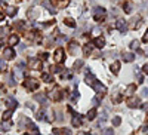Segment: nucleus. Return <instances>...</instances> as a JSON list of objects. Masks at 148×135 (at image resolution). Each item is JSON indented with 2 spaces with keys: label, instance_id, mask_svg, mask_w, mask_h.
Returning a JSON list of instances; mask_svg holds the SVG:
<instances>
[{
  "label": "nucleus",
  "instance_id": "1",
  "mask_svg": "<svg viewBox=\"0 0 148 135\" xmlns=\"http://www.w3.org/2000/svg\"><path fill=\"white\" fill-rule=\"evenodd\" d=\"M93 16H95L96 21H99L101 18L105 16V9H104V7H95V9H93Z\"/></svg>",
  "mask_w": 148,
  "mask_h": 135
},
{
  "label": "nucleus",
  "instance_id": "2",
  "mask_svg": "<svg viewBox=\"0 0 148 135\" xmlns=\"http://www.w3.org/2000/svg\"><path fill=\"white\" fill-rule=\"evenodd\" d=\"M25 88L27 89H37L39 88V82L36 79H28V80H25Z\"/></svg>",
  "mask_w": 148,
  "mask_h": 135
},
{
  "label": "nucleus",
  "instance_id": "3",
  "mask_svg": "<svg viewBox=\"0 0 148 135\" xmlns=\"http://www.w3.org/2000/svg\"><path fill=\"white\" fill-rule=\"evenodd\" d=\"M130 108H135V107H139V98L138 97H130L129 100H127V103H126Z\"/></svg>",
  "mask_w": 148,
  "mask_h": 135
},
{
  "label": "nucleus",
  "instance_id": "4",
  "mask_svg": "<svg viewBox=\"0 0 148 135\" xmlns=\"http://www.w3.org/2000/svg\"><path fill=\"white\" fill-rule=\"evenodd\" d=\"M49 97H50L52 100H55V101H58V100H61V97H62V94H61V91H59V89H53V91H50V94H49Z\"/></svg>",
  "mask_w": 148,
  "mask_h": 135
},
{
  "label": "nucleus",
  "instance_id": "5",
  "mask_svg": "<svg viewBox=\"0 0 148 135\" xmlns=\"http://www.w3.org/2000/svg\"><path fill=\"white\" fill-rule=\"evenodd\" d=\"M62 59H64V49H56V52H55V61L56 62H62Z\"/></svg>",
  "mask_w": 148,
  "mask_h": 135
},
{
  "label": "nucleus",
  "instance_id": "6",
  "mask_svg": "<svg viewBox=\"0 0 148 135\" xmlns=\"http://www.w3.org/2000/svg\"><path fill=\"white\" fill-rule=\"evenodd\" d=\"M92 88H93L96 92H105V86H104L102 83H99V82H95V83L92 85Z\"/></svg>",
  "mask_w": 148,
  "mask_h": 135
},
{
  "label": "nucleus",
  "instance_id": "7",
  "mask_svg": "<svg viewBox=\"0 0 148 135\" xmlns=\"http://www.w3.org/2000/svg\"><path fill=\"white\" fill-rule=\"evenodd\" d=\"M13 56H15V52H13V49H12V48L4 49V58H6V59H12Z\"/></svg>",
  "mask_w": 148,
  "mask_h": 135
},
{
  "label": "nucleus",
  "instance_id": "8",
  "mask_svg": "<svg viewBox=\"0 0 148 135\" xmlns=\"http://www.w3.org/2000/svg\"><path fill=\"white\" fill-rule=\"evenodd\" d=\"M95 46H96V48H104V46H105V39H104V37L95 39Z\"/></svg>",
  "mask_w": 148,
  "mask_h": 135
},
{
  "label": "nucleus",
  "instance_id": "9",
  "mask_svg": "<svg viewBox=\"0 0 148 135\" xmlns=\"http://www.w3.org/2000/svg\"><path fill=\"white\" fill-rule=\"evenodd\" d=\"M133 58H135V56H133L132 54H129V52L123 55V61H125V62H132V61H133Z\"/></svg>",
  "mask_w": 148,
  "mask_h": 135
},
{
  "label": "nucleus",
  "instance_id": "10",
  "mask_svg": "<svg viewBox=\"0 0 148 135\" xmlns=\"http://www.w3.org/2000/svg\"><path fill=\"white\" fill-rule=\"evenodd\" d=\"M135 89H136V86H135V85H129V86H127V89H126V94H127L129 97H132V95H133V92H135Z\"/></svg>",
  "mask_w": 148,
  "mask_h": 135
},
{
  "label": "nucleus",
  "instance_id": "11",
  "mask_svg": "<svg viewBox=\"0 0 148 135\" xmlns=\"http://www.w3.org/2000/svg\"><path fill=\"white\" fill-rule=\"evenodd\" d=\"M132 7H133V3H132V1H126V3H125V10H126L127 13L132 12Z\"/></svg>",
  "mask_w": 148,
  "mask_h": 135
},
{
  "label": "nucleus",
  "instance_id": "12",
  "mask_svg": "<svg viewBox=\"0 0 148 135\" xmlns=\"http://www.w3.org/2000/svg\"><path fill=\"white\" fill-rule=\"evenodd\" d=\"M119 70H120V62H114V64L111 65V71H113L114 74H117Z\"/></svg>",
  "mask_w": 148,
  "mask_h": 135
},
{
  "label": "nucleus",
  "instance_id": "13",
  "mask_svg": "<svg viewBox=\"0 0 148 135\" xmlns=\"http://www.w3.org/2000/svg\"><path fill=\"white\" fill-rule=\"evenodd\" d=\"M95 82H96V79H95L93 76H89V74L86 76V83H87V85H90V86H92Z\"/></svg>",
  "mask_w": 148,
  "mask_h": 135
},
{
  "label": "nucleus",
  "instance_id": "14",
  "mask_svg": "<svg viewBox=\"0 0 148 135\" xmlns=\"http://www.w3.org/2000/svg\"><path fill=\"white\" fill-rule=\"evenodd\" d=\"M117 28H119L120 31H125V30H126V24H125V21H117Z\"/></svg>",
  "mask_w": 148,
  "mask_h": 135
},
{
  "label": "nucleus",
  "instance_id": "15",
  "mask_svg": "<svg viewBox=\"0 0 148 135\" xmlns=\"http://www.w3.org/2000/svg\"><path fill=\"white\" fill-rule=\"evenodd\" d=\"M95 116H96V108H92V110L87 113V119L92 120V119H95Z\"/></svg>",
  "mask_w": 148,
  "mask_h": 135
},
{
  "label": "nucleus",
  "instance_id": "16",
  "mask_svg": "<svg viewBox=\"0 0 148 135\" xmlns=\"http://www.w3.org/2000/svg\"><path fill=\"white\" fill-rule=\"evenodd\" d=\"M80 125H82L80 117H79V116H74V117H73V126H80Z\"/></svg>",
  "mask_w": 148,
  "mask_h": 135
},
{
  "label": "nucleus",
  "instance_id": "17",
  "mask_svg": "<svg viewBox=\"0 0 148 135\" xmlns=\"http://www.w3.org/2000/svg\"><path fill=\"white\" fill-rule=\"evenodd\" d=\"M16 43H18V36H15V34L10 36L9 37V45H16Z\"/></svg>",
  "mask_w": 148,
  "mask_h": 135
},
{
  "label": "nucleus",
  "instance_id": "18",
  "mask_svg": "<svg viewBox=\"0 0 148 135\" xmlns=\"http://www.w3.org/2000/svg\"><path fill=\"white\" fill-rule=\"evenodd\" d=\"M120 123H122V119H120V116H114V117H113V125H114V126H119Z\"/></svg>",
  "mask_w": 148,
  "mask_h": 135
},
{
  "label": "nucleus",
  "instance_id": "19",
  "mask_svg": "<svg viewBox=\"0 0 148 135\" xmlns=\"http://www.w3.org/2000/svg\"><path fill=\"white\" fill-rule=\"evenodd\" d=\"M6 13H7L9 16H13V15L16 13V9H15V7H7V9H6Z\"/></svg>",
  "mask_w": 148,
  "mask_h": 135
},
{
  "label": "nucleus",
  "instance_id": "20",
  "mask_svg": "<svg viewBox=\"0 0 148 135\" xmlns=\"http://www.w3.org/2000/svg\"><path fill=\"white\" fill-rule=\"evenodd\" d=\"M64 22H65L68 27H76V22H74L71 18H67V19H64Z\"/></svg>",
  "mask_w": 148,
  "mask_h": 135
},
{
  "label": "nucleus",
  "instance_id": "21",
  "mask_svg": "<svg viewBox=\"0 0 148 135\" xmlns=\"http://www.w3.org/2000/svg\"><path fill=\"white\" fill-rule=\"evenodd\" d=\"M34 98H36V101H39V103H43V104L46 103V97H44V95H36Z\"/></svg>",
  "mask_w": 148,
  "mask_h": 135
},
{
  "label": "nucleus",
  "instance_id": "22",
  "mask_svg": "<svg viewBox=\"0 0 148 135\" xmlns=\"http://www.w3.org/2000/svg\"><path fill=\"white\" fill-rule=\"evenodd\" d=\"M9 128H10V125H9L7 122H1V123H0V129H1V131H7Z\"/></svg>",
  "mask_w": 148,
  "mask_h": 135
},
{
  "label": "nucleus",
  "instance_id": "23",
  "mask_svg": "<svg viewBox=\"0 0 148 135\" xmlns=\"http://www.w3.org/2000/svg\"><path fill=\"white\" fill-rule=\"evenodd\" d=\"M12 111H13L12 108H10V110H7V111H4V114H3V119H4V120H6V119H10V116H12Z\"/></svg>",
  "mask_w": 148,
  "mask_h": 135
},
{
  "label": "nucleus",
  "instance_id": "24",
  "mask_svg": "<svg viewBox=\"0 0 148 135\" xmlns=\"http://www.w3.org/2000/svg\"><path fill=\"white\" fill-rule=\"evenodd\" d=\"M139 19H141L139 16H136V18H133V19H132V21H133V22H132V27H133V28L139 25Z\"/></svg>",
  "mask_w": 148,
  "mask_h": 135
},
{
  "label": "nucleus",
  "instance_id": "25",
  "mask_svg": "<svg viewBox=\"0 0 148 135\" xmlns=\"http://www.w3.org/2000/svg\"><path fill=\"white\" fill-rule=\"evenodd\" d=\"M7 103H9V107H10V108L13 110V108H15V106H16V103H15V100H12V98H9V100H7Z\"/></svg>",
  "mask_w": 148,
  "mask_h": 135
},
{
  "label": "nucleus",
  "instance_id": "26",
  "mask_svg": "<svg viewBox=\"0 0 148 135\" xmlns=\"http://www.w3.org/2000/svg\"><path fill=\"white\" fill-rule=\"evenodd\" d=\"M130 48H132V49H138V48H139V43H138V40H133V42L130 43Z\"/></svg>",
  "mask_w": 148,
  "mask_h": 135
},
{
  "label": "nucleus",
  "instance_id": "27",
  "mask_svg": "<svg viewBox=\"0 0 148 135\" xmlns=\"http://www.w3.org/2000/svg\"><path fill=\"white\" fill-rule=\"evenodd\" d=\"M42 77H43V80H44V82H50V79H52V77H50V74H47V73H44Z\"/></svg>",
  "mask_w": 148,
  "mask_h": 135
},
{
  "label": "nucleus",
  "instance_id": "28",
  "mask_svg": "<svg viewBox=\"0 0 148 135\" xmlns=\"http://www.w3.org/2000/svg\"><path fill=\"white\" fill-rule=\"evenodd\" d=\"M141 97H148V88H142L141 89Z\"/></svg>",
  "mask_w": 148,
  "mask_h": 135
},
{
  "label": "nucleus",
  "instance_id": "29",
  "mask_svg": "<svg viewBox=\"0 0 148 135\" xmlns=\"http://www.w3.org/2000/svg\"><path fill=\"white\" fill-rule=\"evenodd\" d=\"M28 16H30V18H36V16H37V10H31V12H28Z\"/></svg>",
  "mask_w": 148,
  "mask_h": 135
},
{
  "label": "nucleus",
  "instance_id": "30",
  "mask_svg": "<svg viewBox=\"0 0 148 135\" xmlns=\"http://www.w3.org/2000/svg\"><path fill=\"white\" fill-rule=\"evenodd\" d=\"M102 135H114V132H113V129H105Z\"/></svg>",
  "mask_w": 148,
  "mask_h": 135
},
{
  "label": "nucleus",
  "instance_id": "31",
  "mask_svg": "<svg viewBox=\"0 0 148 135\" xmlns=\"http://www.w3.org/2000/svg\"><path fill=\"white\" fill-rule=\"evenodd\" d=\"M70 51H71L73 54L76 52V43H70Z\"/></svg>",
  "mask_w": 148,
  "mask_h": 135
},
{
  "label": "nucleus",
  "instance_id": "32",
  "mask_svg": "<svg viewBox=\"0 0 148 135\" xmlns=\"http://www.w3.org/2000/svg\"><path fill=\"white\" fill-rule=\"evenodd\" d=\"M83 52H85V55H89V54H90V48H89V46H85Z\"/></svg>",
  "mask_w": 148,
  "mask_h": 135
},
{
  "label": "nucleus",
  "instance_id": "33",
  "mask_svg": "<svg viewBox=\"0 0 148 135\" xmlns=\"http://www.w3.org/2000/svg\"><path fill=\"white\" fill-rule=\"evenodd\" d=\"M74 65H76V68H77V67H82V65H83V61H82V59H79V61H76V64H74Z\"/></svg>",
  "mask_w": 148,
  "mask_h": 135
},
{
  "label": "nucleus",
  "instance_id": "34",
  "mask_svg": "<svg viewBox=\"0 0 148 135\" xmlns=\"http://www.w3.org/2000/svg\"><path fill=\"white\" fill-rule=\"evenodd\" d=\"M99 100H101L99 97H96V98H93V100H92V104H95V106H98V103H99Z\"/></svg>",
  "mask_w": 148,
  "mask_h": 135
},
{
  "label": "nucleus",
  "instance_id": "35",
  "mask_svg": "<svg viewBox=\"0 0 148 135\" xmlns=\"http://www.w3.org/2000/svg\"><path fill=\"white\" fill-rule=\"evenodd\" d=\"M7 33V28H0V36H4Z\"/></svg>",
  "mask_w": 148,
  "mask_h": 135
},
{
  "label": "nucleus",
  "instance_id": "36",
  "mask_svg": "<svg viewBox=\"0 0 148 135\" xmlns=\"http://www.w3.org/2000/svg\"><path fill=\"white\" fill-rule=\"evenodd\" d=\"M136 82H138V83H142V82H144V77H142L141 74H138V80H136Z\"/></svg>",
  "mask_w": 148,
  "mask_h": 135
},
{
  "label": "nucleus",
  "instance_id": "37",
  "mask_svg": "<svg viewBox=\"0 0 148 135\" xmlns=\"http://www.w3.org/2000/svg\"><path fill=\"white\" fill-rule=\"evenodd\" d=\"M37 119H39V120H42V119H44V114H43V111H40V113H39V116H37Z\"/></svg>",
  "mask_w": 148,
  "mask_h": 135
},
{
  "label": "nucleus",
  "instance_id": "38",
  "mask_svg": "<svg viewBox=\"0 0 148 135\" xmlns=\"http://www.w3.org/2000/svg\"><path fill=\"white\" fill-rule=\"evenodd\" d=\"M144 73H145V74H148V62L144 65Z\"/></svg>",
  "mask_w": 148,
  "mask_h": 135
},
{
  "label": "nucleus",
  "instance_id": "39",
  "mask_svg": "<svg viewBox=\"0 0 148 135\" xmlns=\"http://www.w3.org/2000/svg\"><path fill=\"white\" fill-rule=\"evenodd\" d=\"M144 42H148V31L145 33V36H144Z\"/></svg>",
  "mask_w": 148,
  "mask_h": 135
},
{
  "label": "nucleus",
  "instance_id": "40",
  "mask_svg": "<svg viewBox=\"0 0 148 135\" xmlns=\"http://www.w3.org/2000/svg\"><path fill=\"white\" fill-rule=\"evenodd\" d=\"M1 19H3V13L0 12V21H1Z\"/></svg>",
  "mask_w": 148,
  "mask_h": 135
},
{
  "label": "nucleus",
  "instance_id": "41",
  "mask_svg": "<svg viewBox=\"0 0 148 135\" xmlns=\"http://www.w3.org/2000/svg\"><path fill=\"white\" fill-rule=\"evenodd\" d=\"M79 135H87V134H85V132H80V134H79Z\"/></svg>",
  "mask_w": 148,
  "mask_h": 135
}]
</instances>
